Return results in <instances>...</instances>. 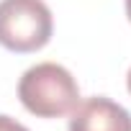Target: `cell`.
<instances>
[{
    "label": "cell",
    "mask_w": 131,
    "mask_h": 131,
    "mask_svg": "<svg viewBox=\"0 0 131 131\" xmlns=\"http://www.w3.org/2000/svg\"><path fill=\"white\" fill-rule=\"evenodd\" d=\"M18 98L36 118H64L80 103V85L67 67L39 62L21 75Z\"/></svg>",
    "instance_id": "cell-1"
},
{
    "label": "cell",
    "mask_w": 131,
    "mask_h": 131,
    "mask_svg": "<svg viewBox=\"0 0 131 131\" xmlns=\"http://www.w3.org/2000/svg\"><path fill=\"white\" fill-rule=\"evenodd\" d=\"M54 18L44 0H0V46L31 54L49 44Z\"/></svg>",
    "instance_id": "cell-2"
},
{
    "label": "cell",
    "mask_w": 131,
    "mask_h": 131,
    "mask_svg": "<svg viewBox=\"0 0 131 131\" xmlns=\"http://www.w3.org/2000/svg\"><path fill=\"white\" fill-rule=\"evenodd\" d=\"M67 131H131V113L105 95H93L75 105Z\"/></svg>",
    "instance_id": "cell-3"
},
{
    "label": "cell",
    "mask_w": 131,
    "mask_h": 131,
    "mask_svg": "<svg viewBox=\"0 0 131 131\" xmlns=\"http://www.w3.org/2000/svg\"><path fill=\"white\" fill-rule=\"evenodd\" d=\"M0 131H31V128H26L23 123H18L16 118H10L5 113H0Z\"/></svg>",
    "instance_id": "cell-4"
},
{
    "label": "cell",
    "mask_w": 131,
    "mask_h": 131,
    "mask_svg": "<svg viewBox=\"0 0 131 131\" xmlns=\"http://www.w3.org/2000/svg\"><path fill=\"white\" fill-rule=\"evenodd\" d=\"M126 88H128V93H131V67H128V75H126Z\"/></svg>",
    "instance_id": "cell-5"
},
{
    "label": "cell",
    "mask_w": 131,
    "mask_h": 131,
    "mask_svg": "<svg viewBox=\"0 0 131 131\" xmlns=\"http://www.w3.org/2000/svg\"><path fill=\"white\" fill-rule=\"evenodd\" d=\"M126 16H128V21H131V0H126Z\"/></svg>",
    "instance_id": "cell-6"
}]
</instances>
